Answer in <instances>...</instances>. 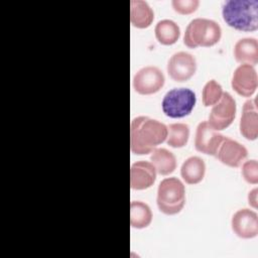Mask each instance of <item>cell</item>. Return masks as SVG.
Masks as SVG:
<instances>
[{
  "instance_id": "cell-1",
  "label": "cell",
  "mask_w": 258,
  "mask_h": 258,
  "mask_svg": "<svg viewBox=\"0 0 258 258\" xmlns=\"http://www.w3.org/2000/svg\"><path fill=\"white\" fill-rule=\"evenodd\" d=\"M167 137V126L147 116L134 118L130 124V149L134 154L151 153Z\"/></svg>"
},
{
  "instance_id": "cell-2",
  "label": "cell",
  "mask_w": 258,
  "mask_h": 258,
  "mask_svg": "<svg viewBox=\"0 0 258 258\" xmlns=\"http://www.w3.org/2000/svg\"><path fill=\"white\" fill-rule=\"evenodd\" d=\"M222 16L226 24L240 31L258 29L257 0H229L222 6Z\"/></svg>"
},
{
  "instance_id": "cell-3",
  "label": "cell",
  "mask_w": 258,
  "mask_h": 258,
  "mask_svg": "<svg viewBox=\"0 0 258 258\" xmlns=\"http://www.w3.org/2000/svg\"><path fill=\"white\" fill-rule=\"evenodd\" d=\"M222 36L219 23L208 18H195L186 26L183 43L189 48L209 47L218 43Z\"/></svg>"
},
{
  "instance_id": "cell-4",
  "label": "cell",
  "mask_w": 258,
  "mask_h": 258,
  "mask_svg": "<svg viewBox=\"0 0 258 258\" xmlns=\"http://www.w3.org/2000/svg\"><path fill=\"white\" fill-rule=\"evenodd\" d=\"M156 204L159 211L165 215L178 214L185 204L183 183L176 177L162 179L157 188Z\"/></svg>"
},
{
  "instance_id": "cell-5",
  "label": "cell",
  "mask_w": 258,
  "mask_h": 258,
  "mask_svg": "<svg viewBox=\"0 0 258 258\" xmlns=\"http://www.w3.org/2000/svg\"><path fill=\"white\" fill-rule=\"evenodd\" d=\"M197 103V97L188 88H173L163 97L161 108L165 116L173 119L183 118L191 113Z\"/></svg>"
},
{
  "instance_id": "cell-6",
  "label": "cell",
  "mask_w": 258,
  "mask_h": 258,
  "mask_svg": "<svg viewBox=\"0 0 258 258\" xmlns=\"http://www.w3.org/2000/svg\"><path fill=\"white\" fill-rule=\"evenodd\" d=\"M236 101L228 92H224L220 101L216 103L209 115L208 123L216 131L229 127L236 116Z\"/></svg>"
},
{
  "instance_id": "cell-7",
  "label": "cell",
  "mask_w": 258,
  "mask_h": 258,
  "mask_svg": "<svg viewBox=\"0 0 258 258\" xmlns=\"http://www.w3.org/2000/svg\"><path fill=\"white\" fill-rule=\"evenodd\" d=\"M164 81L163 73L158 68L147 66L135 74L133 88L140 95H152L163 87Z\"/></svg>"
},
{
  "instance_id": "cell-8",
  "label": "cell",
  "mask_w": 258,
  "mask_h": 258,
  "mask_svg": "<svg viewBox=\"0 0 258 258\" xmlns=\"http://www.w3.org/2000/svg\"><path fill=\"white\" fill-rule=\"evenodd\" d=\"M197 71V60L195 56L185 51L173 53L167 62L168 76L175 82H185L189 80Z\"/></svg>"
},
{
  "instance_id": "cell-9",
  "label": "cell",
  "mask_w": 258,
  "mask_h": 258,
  "mask_svg": "<svg viewBox=\"0 0 258 258\" xmlns=\"http://www.w3.org/2000/svg\"><path fill=\"white\" fill-rule=\"evenodd\" d=\"M231 86L242 97H251L258 86V77L253 66L242 63L233 73Z\"/></svg>"
},
{
  "instance_id": "cell-10",
  "label": "cell",
  "mask_w": 258,
  "mask_h": 258,
  "mask_svg": "<svg viewBox=\"0 0 258 258\" xmlns=\"http://www.w3.org/2000/svg\"><path fill=\"white\" fill-rule=\"evenodd\" d=\"M224 137L221 133L214 130L208 121H203L197 127L195 147L199 152L215 156Z\"/></svg>"
},
{
  "instance_id": "cell-11",
  "label": "cell",
  "mask_w": 258,
  "mask_h": 258,
  "mask_svg": "<svg viewBox=\"0 0 258 258\" xmlns=\"http://www.w3.org/2000/svg\"><path fill=\"white\" fill-rule=\"evenodd\" d=\"M233 232L242 239H252L258 235V216L250 209L238 210L232 217Z\"/></svg>"
},
{
  "instance_id": "cell-12",
  "label": "cell",
  "mask_w": 258,
  "mask_h": 258,
  "mask_svg": "<svg viewBox=\"0 0 258 258\" xmlns=\"http://www.w3.org/2000/svg\"><path fill=\"white\" fill-rule=\"evenodd\" d=\"M248 155L247 148L241 143L228 137H224L216 153V157L225 165L238 167Z\"/></svg>"
},
{
  "instance_id": "cell-13",
  "label": "cell",
  "mask_w": 258,
  "mask_h": 258,
  "mask_svg": "<svg viewBox=\"0 0 258 258\" xmlns=\"http://www.w3.org/2000/svg\"><path fill=\"white\" fill-rule=\"evenodd\" d=\"M156 170L151 162L139 160L130 168V186L132 189L142 190L153 185L156 179Z\"/></svg>"
},
{
  "instance_id": "cell-14",
  "label": "cell",
  "mask_w": 258,
  "mask_h": 258,
  "mask_svg": "<svg viewBox=\"0 0 258 258\" xmlns=\"http://www.w3.org/2000/svg\"><path fill=\"white\" fill-rule=\"evenodd\" d=\"M240 132L248 140H255L258 137V110L256 99L247 100L242 109L239 124Z\"/></svg>"
},
{
  "instance_id": "cell-15",
  "label": "cell",
  "mask_w": 258,
  "mask_h": 258,
  "mask_svg": "<svg viewBox=\"0 0 258 258\" xmlns=\"http://www.w3.org/2000/svg\"><path fill=\"white\" fill-rule=\"evenodd\" d=\"M234 57L240 63L255 66L258 62V41L254 37L239 39L234 46Z\"/></svg>"
},
{
  "instance_id": "cell-16",
  "label": "cell",
  "mask_w": 258,
  "mask_h": 258,
  "mask_svg": "<svg viewBox=\"0 0 258 258\" xmlns=\"http://www.w3.org/2000/svg\"><path fill=\"white\" fill-rule=\"evenodd\" d=\"M154 19V12L149 4L143 0H131L130 22L134 27L147 28Z\"/></svg>"
},
{
  "instance_id": "cell-17",
  "label": "cell",
  "mask_w": 258,
  "mask_h": 258,
  "mask_svg": "<svg viewBox=\"0 0 258 258\" xmlns=\"http://www.w3.org/2000/svg\"><path fill=\"white\" fill-rule=\"evenodd\" d=\"M206 173L205 161L199 156H190L185 159L180 167V175L188 184L201 182Z\"/></svg>"
},
{
  "instance_id": "cell-18",
  "label": "cell",
  "mask_w": 258,
  "mask_h": 258,
  "mask_svg": "<svg viewBox=\"0 0 258 258\" xmlns=\"http://www.w3.org/2000/svg\"><path fill=\"white\" fill-rule=\"evenodd\" d=\"M150 160L157 173L168 175L176 168L174 154L165 148H155L150 155Z\"/></svg>"
},
{
  "instance_id": "cell-19",
  "label": "cell",
  "mask_w": 258,
  "mask_h": 258,
  "mask_svg": "<svg viewBox=\"0 0 258 258\" xmlns=\"http://www.w3.org/2000/svg\"><path fill=\"white\" fill-rule=\"evenodd\" d=\"M154 33L159 43L163 45H171L178 40L180 29L173 20L162 19L155 25Z\"/></svg>"
},
{
  "instance_id": "cell-20",
  "label": "cell",
  "mask_w": 258,
  "mask_h": 258,
  "mask_svg": "<svg viewBox=\"0 0 258 258\" xmlns=\"http://www.w3.org/2000/svg\"><path fill=\"white\" fill-rule=\"evenodd\" d=\"M152 212L149 206L140 201H132L130 204V225L135 229H143L150 225Z\"/></svg>"
},
{
  "instance_id": "cell-21",
  "label": "cell",
  "mask_w": 258,
  "mask_h": 258,
  "mask_svg": "<svg viewBox=\"0 0 258 258\" xmlns=\"http://www.w3.org/2000/svg\"><path fill=\"white\" fill-rule=\"evenodd\" d=\"M189 137V127L184 123H172L167 126L166 143L173 148L185 146Z\"/></svg>"
},
{
  "instance_id": "cell-22",
  "label": "cell",
  "mask_w": 258,
  "mask_h": 258,
  "mask_svg": "<svg viewBox=\"0 0 258 258\" xmlns=\"http://www.w3.org/2000/svg\"><path fill=\"white\" fill-rule=\"evenodd\" d=\"M222 86L215 80H210L206 83L202 92V100L203 104L206 107L214 106L218 103L223 95Z\"/></svg>"
},
{
  "instance_id": "cell-23",
  "label": "cell",
  "mask_w": 258,
  "mask_h": 258,
  "mask_svg": "<svg viewBox=\"0 0 258 258\" xmlns=\"http://www.w3.org/2000/svg\"><path fill=\"white\" fill-rule=\"evenodd\" d=\"M242 176L243 178L251 183H258V162L256 159H250L243 163L242 165Z\"/></svg>"
},
{
  "instance_id": "cell-24",
  "label": "cell",
  "mask_w": 258,
  "mask_h": 258,
  "mask_svg": "<svg viewBox=\"0 0 258 258\" xmlns=\"http://www.w3.org/2000/svg\"><path fill=\"white\" fill-rule=\"evenodd\" d=\"M172 8L179 14L185 15V14H190L195 12L199 5L200 1L199 0H173L171 2Z\"/></svg>"
},
{
  "instance_id": "cell-25",
  "label": "cell",
  "mask_w": 258,
  "mask_h": 258,
  "mask_svg": "<svg viewBox=\"0 0 258 258\" xmlns=\"http://www.w3.org/2000/svg\"><path fill=\"white\" fill-rule=\"evenodd\" d=\"M257 192H258V189L255 187L253 188L252 190L249 191V195H248V203L249 205L254 208V209H257L258 207V202H257Z\"/></svg>"
}]
</instances>
